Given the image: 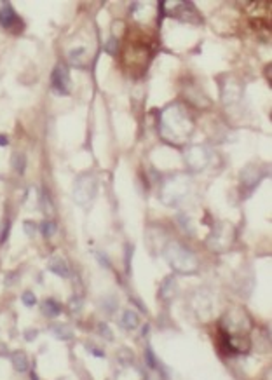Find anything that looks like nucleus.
Wrapping results in <instances>:
<instances>
[{
	"instance_id": "f257e3e1",
	"label": "nucleus",
	"mask_w": 272,
	"mask_h": 380,
	"mask_svg": "<svg viewBox=\"0 0 272 380\" xmlns=\"http://www.w3.org/2000/svg\"><path fill=\"white\" fill-rule=\"evenodd\" d=\"M53 86H54L56 93H59V94L68 93V70L63 67V65H58V67L54 68Z\"/></svg>"
},
{
	"instance_id": "f03ea898",
	"label": "nucleus",
	"mask_w": 272,
	"mask_h": 380,
	"mask_svg": "<svg viewBox=\"0 0 272 380\" xmlns=\"http://www.w3.org/2000/svg\"><path fill=\"white\" fill-rule=\"evenodd\" d=\"M18 14H16L14 11H12V7L9 6V4H6L4 6V9L0 11V25H2L4 28L7 30H12L16 27V23H18Z\"/></svg>"
},
{
	"instance_id": "7ed1b4c3",
	"label": "nucleus",
	"mask_w": 272,
	"mask_h": 380,
	"mask_svg": "<svg viewBox=\"0 0 272 380\" xmlns=\"http://www.w3.org/2000/svg\"><path fill=\"white\" fill-rule=\"evenodd\" d=\"M49 270L54 274L61 276V278H68L70 276V269H68V263L65 262L63 257H53L49 260Z\"/></svg>"
},
{
	"instance_id": "20e7f679",
	"label": "nucleus",
	"mask_w": 272,
	"mask_h": 380,
	"mask_svg": "<svg viewBox=\"0 0 272 380\" xmlns=\"http://www.w3.org/2000/svg\"><path fill=\"white\" fill-rule=\"evenodd\" d=\"M42 310H44L46 316L56 318V316H59V312H61V305H59L58 302L53 300V299H47L44 302V305H42Z\"/></svg>"
},
{
	"instance_id": "39448f33",
	"label": "nucleus",
	"mask_w": 272,
	"mask_h": 380,
	"mask_svg": "<svg viewBox=\"0 0 272 380\" xmlns=\"http://www.w3.org/2000/svg\"><path fill=\"white\" fill-rule=\"evenodd\" d=\"M140 325V318L136 316L135 310H126L122 314V326L128 328V330H135V328Z\"/></svg>"
},
{
	"instance_id": "423d86ee",
	"label": "nucleus",
	"mask_w": 272,
	"mask_h": 380,
	"mask_svg": "<svg viewBox=\"0 0 272 380\" xmlns=\"http://www.w3.org/2000/svg\"><path fill=\"white\" fill-rule=\"evenodd\" d=\"M53 333L61 340H70L72 339V330L65 325H54L53 326Z\"/></svg>"
},
{
	"instance_id": "0eeeda50",
	"label": "nucleus",
	"mask_w": 272,
	"mask_h": 380,
	"mask_svg": "<svg viewBox=\"0 0 272 380\" xmlns=\"http://www.w3.org/2000/svg\"><path fill=\"white\" fill-rule=\"evenodd\" d=\"M12 361H14L16 370H18V371H27V368H28V360H27V356H25L23 352L14 354V356H12Z\"/></svg>"
},
{
	"instance_id": "6e6552de",
	"label": "nucleus",
	"mask_w": 272,
	"mask_h": 380,
	"mask_svg": "<svg viewBox=\"0 0 272 380\" xmlns=\"http://www.w3.org/2000/svg\"><path fill=\"white\" fill-rule=\"evenodd\" d=\"M40 230H42V234H44L46 237L53 236L56 232V223L54 222H44V223H42V227H40Z\"/></svg>"
},
{
	"instance_id": "1a4fd4ad",
	"label": "nucleus",
	"mask_w": 272,
	"mask_h": 380,
	"mask_svg": "<svg viewBox=\"0 0 272 380\" xmlns=\"http://www.w3.org/2000/svg\"><path fill=\"white\" fill-rule=\"evenodd\" d=\"M21 300H23V304L27 305V307H33V305L37 304V299L32 291H25L23 297H21Z\"/></svg>"
},
{
	"instance_id": "9d476101",
	"label": "nucleus",
	"mask_w": 272,
	"mask_h": 380,
	"mask_svg": "<svg viewBox=\"0 0 272 380\" xmlns=\"http://www.w3.org/2000/svg\"><path fill=\"white\" fill-rule=\"evenodd\" d=\"M145 357H147V363H149V366H150V368H161V366H159V361L157 360H155V356H154V352H152V349H147V352H145Z\"/></svg>"
},
{
	"instance_id": "9b49d317",
	"label": "nucleus",
	"mask_w": 272,
	"mask_h": 380,
	"mask_svg": "<svg viewBox=\"0 0 272 380\" xmlns=\"http://www.w3.org/2000/svg\"><path fill=\"white\" fill-rule=\"evenodd\" d=\"M7 234H9V222L6 220V223H4V228H2V234H0V243H4V241L7 239Z\"/></svg>"
},
{
	"instance_id": "f8f14e48",
	"label": "nucleus",
	"mask_w": 272,
	"mask_h": 380,
	"mask_svg": "<svg viewBox=\"0 0 272 380\" xmlns=\"http://www.w3.org/2000/svg\"><path fill=\"white\" fill-rule=\"evenodd\" d=\"M25 230H27L28 236H33V234H35V223H33V222H25Z\"/></svg>"
},
{
	"instance_id": "ddd939ff",
	"label": "nucleus",
	"mask_w": 272,
	"mask_h": 380,
	"mask_svg": "<svg viewBox=\"0 0 272 380\" xmlns=\"http://www.w3.org/2000/svg\"><path fill=\"white\" fill-rule=\"evenodd\" d=\"M100 333H103V335L107 336V339L112 340V333H110V330H109V328H107L105 323H100Z\"/></svg>"
},
{
	"instance_id": "4468645a",
	"label": "nucleus",
	"mask_w": 272,
	"mask_h": 380,
	"mask_svg": "<svg viewBox=\"0 0 272 380\" xmlns=\"http://www.w3.org/2000/svg\"><path fill=\"white\" fill-rule=\"evenodd\" d=\"M6 145H7V138L0 135V146H6Z\"/></svg>"
}]
</instances>
